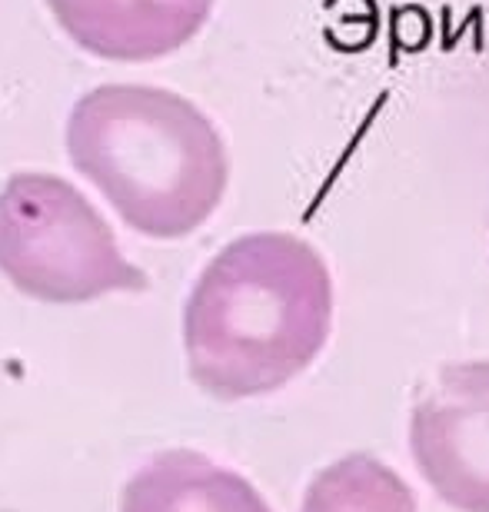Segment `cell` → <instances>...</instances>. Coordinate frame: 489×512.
<instances>
[{
    "label": "cell",
    "instance_id": "1",
    "mask_svg": "<svg viewBox=\"0 0 489 512\" xmlns=\"http://www.w3.org/2000/svg\"><path fill=\"white\" fill-rule=\"evenodd\" d=\"M330 323L323 256L293 233H250L213 256L187 300L190 376L217 399L273 393L317 360Z\"/></svg>",
    "mask_w": 489,
    "mask_h": 512
},
{
    "label": "cell",
    "instance_id": "2",
    "mask_svg": "<svg viewBox=\"0 0 489 512\" xmlns=\"http://www.w3.org/2000/svg\"><path fill=\"white\" fill-rule=\"evenodd\" d=\"M67 157L140 237L180 240L220 207L230 160L217 127L187 97L104 84L77 100Z\"/></svg>",
    "mask_w": 489,
    "mask_h": 512
},
{
    "label": "cell",
    "instance_id": "3",
    "mask_svg": "<svg viewBox=\"0 0 489 512\" xmlns=\"http://www.w3.org/2000/svg\"><path fill=\"white\" fill-rule=\"evenodd\" d=\"M0 273L30 300L57 306L147 286L94 203L50 173H14L0 190Z\"/></svg>",
    "mask_w": 489,
    "mask_h": 512
},
{
    "label": "cell",
    "instance_id": "4",
    "mask_svg": "<svg viewBox=\"0 0 489 512\" xmlns=\"http://www.w3.org/2000/svg\"><path fill=\"white\" fill-rule=\"evenodd\" d=\"M410 446L443 503L489 512V360L443 366L413 406Z\"/></svg>",
    "mask_w": 489,
    "mask_h": 512
},
{
    "label": "cell",
    "instance_id": "5",
    "mask_svg": "<svg viewBox=\"0 0 489 512\" xmlns=\"http://www.w3.org/2000/svg\"><path fill=\"white\" fill-rule=\"evenodd\" d=\"M80 50L144 64L190 44L210 20L213 0H47Z\"/></svg>",
    "mask_w": 489,
    "mask_h": 512
},
{
    "label": "cell",
    "instance_id": "6",
    "mask_svg": "<svg viewBox=\"0 0 489 512\" xmlns=\"http://www.w3.org/2000/svg\"><path fill=\"white\" fill-rule=\"evenodd\" d=\"M120 512H270L247 479L193 449H167L124 486Z\"/></svg>",
    "mask_w": 489,
    "mask_h": 512
},
{
    "label": "cell",
    "instance_id": "7",
    "mask_svg": "<svg viewBox=\"0 0 489 512\" xmlns=\"http://www.w3.org/2000/svg\"><path fill=\"white\" fill-rule=\"evenodd\" d=\"M300 512H416V499L390 466L356 453L313 479Z\"/></svg>",
    "mask_w": 489,
    "mask_h": 512
}]
</instances>
